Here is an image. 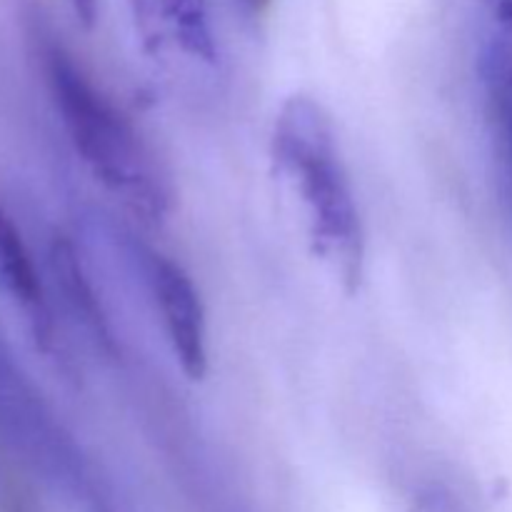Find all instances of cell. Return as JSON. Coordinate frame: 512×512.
I'll use <instances>...</instances> for the list:
<instances>
[{
  "mask_svg": "<svg viewBox=\"0 0 512 512\" xmlns=\"http://www.w3.org/2000/svg\"><path fill=\"white\" fill-rule=\"evenodd\" d=\"M0 485H3V483H0Z\"/></svg>",
  "mask_w": 512,
  "mask_h": 512,
  "instance_id": "obj_11",
  "label": "cell"
},
{
  "mask_svg": "<svg viewBox=\"0 0 512 512\" xmlns=\"http://www.w3.org/2000/svg\"><path fill=\"white\" fill-rule=\"evenodd\" d=\"M70 3H73V10L75 15H78L80 23H83L85 28H93L95 15H98V0H70Z\"/></svg>",
  "mask_w": 512,
  "mask_h": 512,
  "instance_id": "obj_9",
  "label": "cell"
},
{
  "mask_svg": "<svg viewBox=\"0 0 512 512\" xmlns=\"http://www.w3.org/2000/svg\"><path fill=\"white\" fill-rule=\"evenodd\" d=\"M135 25L155 53L175 50L193 60H215L208 0H130Z\"/></svg>",
  "mask_w": 512,
  "mask_h": 512,
  "instance_id": "obj_4",
  "label": "cell"
},
{
  "mask_svg": "<svg viewBox=\"0 0 512 512\" xmlns=\"http://www.w3.org/2000/svg\"><path fill=\"white\" fill-rule=\"evenodd\" d=\"M0 512H35L33 500L20 485H0Z\"/></svg>",
  "mask_w": 512,
  "mask_h": 512,
  "instance_id": "obj_8",
  "label": "cell"
},
{
  "mask_svg": "<svg viewBox=\"0 0 512 512\" xmlns=\"http://www.w3.org/2000/svg\"><path fill=\"white\" fill-rule=\"evenodd\" d=\"M270 3H273V0H243L245 8H248L250 13H255V15L265 13V10L270 8Z\"/></svg>",
  "mask_w": 512,
  "mask_h": 512,
  "instance_id": "obj_10",
  "label": "cell"
},
{
  "mask_svg": "<svg viewBox=\"0 0 512 512\" xmlns=\"http://www.w3.org/2000/svg\"><path fill=\"white\" fill-rule=\"evenodd\" d=\"M45 68L70 143L90 173L143 220L163 218L170 205L168 185L133 125L95 88L68 50L50 45Z\"/></svg>",
  "mask_w": 512,
  "mask_h": 512,
  "instance_id": "obj_2",
  "label": "cell"
},
{
  "mask_svg": "<svg viewBox=\"0 0 512 512\" xmlns=\"http://www.w3.org/2000/svg\"><path fill=\"white\" fill-rule=\"evenodd\" d=\"M483 85L495 150H498L505 183H508L512 198V83H503V80H483Z\"/></svg>",
  "mask_w": 512,
  "mask_h": 512,
  "instance_id": "obj_7",
  "label": "cell"
},
{
  "mask_svg": "<svg viewBox=\"0 0 512 512\" xmlns=\"http://www.w3.org/2000/svg\"><path fill=\"white\" fill-rule=\"evenodd\" d=\"M50 268H53L55 280H58L60 290H63L65 300L70 308L83 318V323L103 340L105 345L110 343L108 318H105L100 300L95 298L93 285H90L88 275H85L83 265H80L78 253H75L73 243L68 238H55L50 245Z\"/></svg>",
  "mask_w": 512,
  "mask_h": 512,
  "instance_id": "obj_6",
  "label": "cell"
},
{
  "mask_svg": "<svg viewBox=\"0 0 512 512\" xmlns=\"http://www.w3.org/2000/svg\"><path fill=\"white\" fill-rule=\"evenodd\" d=\"M0 285L30 320L35 340L48 350L53 345V320L45 303L43 283L23 233L3 208H0Z\"/></svg>",
  "mask_w": 512,
  "mask_h": 512,
  "instance_id": "obj_5",
  "label": "cell"
},
{
  "mask_svg": "<svg viewBox=\"0 0 512 512\" xmlns=\"http://www.w3.org/2000/svg\"><path fill=\"white\" fill-rule=\"evenodd\" d=\"M150 285L180 370L188 380H203L208 373V323L193 278L168 255H153Z\"/></svg>",
  "mask_w": 512,
  "mask_h": 512,
  "instance_id": "obj_3",
  "label": "cell"
},
{
  "mask_svg": "<svg viewBox=\"0 0 512 512\" xmlns=\"http://www.w3.org/2000/svg\"><path fill=\"white\" fill-rule=\"evenodd\" d=\"M273 163L298 195L313 248L355 290L363 278L365 230L338 135L323 105L310 95L283 103L273 125Z\"/></svg>",
  "mask_w": 512,
  "mask_h": 512,
  "instance_id": "obj_1",
  "label": "cell"
}]
</instances>
